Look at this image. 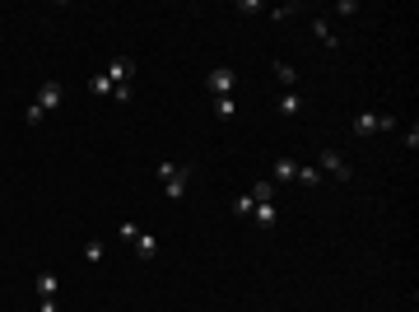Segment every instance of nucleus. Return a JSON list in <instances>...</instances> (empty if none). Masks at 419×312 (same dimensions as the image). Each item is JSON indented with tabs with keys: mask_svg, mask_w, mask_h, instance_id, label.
<instances>
[{
	"mask_svg": "<svg viewBox=\"0 0 419 312\" xmlns=\"http://www.w3.org/2000/svg\"><path fill=\"white\" fill-rule=\"evenodd\" d=\"M131 75H135V56H112V65H108V79H112V98L116 103H131Z\"/></svg>",
	"mask_w": 419,
	"mask_h": 312,
	"instance_id": "f257e3e1",
	"label": "nucleus"
},
{
	"mask_svg": "<svg viewBox=\"0 0 419 312\" xmlns=\"http://www.w3.org/2000/svg\"><path fill=\"white\" fill-rule=\"evenodd\" d=\"M61 98H65V84H57V79H47V84L38 89V103H28V121L38 126V121L47 117V112H57V107H61Z\"/></svg>",
	"mask_w": 419,
	"mask_h": 312,
	"instance_id": "f03ea898",
	"label": "nucleus"
},
{
	"mask_svg": "<svg viewBox=\"0 0 419 312\" xmlns=\"http://www.w3.org/2000/svg\"><path fill=\"white\" fill-rule=\"evenodd\" d=\"M159 177H163V196L177 200V196L187 191V182H191V163H159Z\"/></svg>",
	"mask_w": 419,
	"mask_h": 312,
	"instance_id": "7ed1b4c3",
	"label": "nucleus"
},
{
	"mask_svg": "<svg viewBox=\"0 0 419 312\" xmlns=\"http://www.w3.org/2000/svg\"><path fill=\"white\" fill-rule=\"evenodd\" d=\"M391 126H396L391 112H359L349 131H354V136H378V131H391Z\"/></svg>",
	"mask_w": 419,
	"mask_h": 312,
	"instance_id": "20e7f679",
	"label": "nucleus"
},
{
	"mask_svg": "<svg viewBox=\"0 0 419 312\" xmlns=\"http://www.w3.org/2000/svg\"><path fill=\"white\" fill-rule=\"evenodd\" d=\"M317 173H322V177H340V182H349V177H354V168H349V163H345L336 149H322V158H317Z\"/></svg>",
	"mask_w": 419,
	"mask_h": 312,
	"instance_id": "39448f33",
	"label": "nucleus"
},
{
	"mask_svg": "<svg viewBox=\"0 0 419 312\" xmlns=\"http://www.w3.org/2000/svg\"><path fill=\"white\" fill-rule=\"evenodd\" d=\"M233 89H238L233 65H214V70H210V94L214 98H233Z\"/></svg>",
	"mask_w": 419,
	"mask_h": 312,
	"instance_id": "423d86ee",
	"label": "nucleus"
},
{
	"mask_svg": "<svg viewBox=\"0 0 419 312\" xmlns=\"http://www.w3.org/2000/svg\"><path fill=\"white\" fill-rule=\"evenodd\" d=\"M131 247H135V256H140V261H154V256H159V238L140 229V238H135Z\"/></svg>",
	"mask_w": 419,
	"mask_h": 312,
	"instance_id": "0eeeda50",
	"label": "nucleus"
},
{
	"mask_svg": "<svg viewBox=\"0 0 419 312\" xmlns=\"http://www.w3.org/2000/svg\"><path fill=\"white\" fill-rule=\"evenodd\" d=\"M247 196L256 200V205H275V182H270V177H261V182H256Z\"/></svg>",
	"mask_w": 419,
	"mask_h": 312,
	"instance_id": "6e6552de",
	"label": "nucleus"
},
{
	"mask_svg": "<svg viewBox=\"0 0 419 312\" xmlns=\"http://www.w3.org/2000/svg\"><path fill=\"white\" fill-rule=\"evenodd\" d=\"M294 177H298V163L294 158H275V177L270 182H294Z\"/></svg>",
	"mask_w": 419,
	"mask_h": 312,
	"instance_id": "1a4fd4ad",
	"label": "nucleus"
},
{
	"mask_svg": "<svg viewBox=\"0 0 419 312\" xmlns=\"http://www.w3.org/2000/svg\"><path fill=\"white\" fill-rule=\"evenodd\" d=\"M252 219H256L261 229H275V224H280V210H275V205H256V210H252Z\"/></svg>",
	"mask_w": 419,
	"mask_h": 312,
	"instance_id": "9d476101",
	"label": "nucleus"
},
{
	"mask_svg": "<svg viewBox=\"0 0 419 312\" xmlns=\"http://www.w3.org/2000/svg\"><path fill=\"white\" fill-rule=\"evenodd\" d=\"M280 112H285V117H298V112H303V98H298L294 89H289V94L280 98Z\"/></svg>",
	"mask_w": 419,
	"mask_h": 312,
	"instance_id": "9b49d317",
	"label": "nucleus"
},
{
	"mask_svg": "<svg viewBox=\"0 0 419 312\" xmlns=\"http://www.w3.org/2000/svg\"><path fill=\"white\" fill-rule=\"evenodd\" d=\"M214 117L233 121V117H238V103H233V98H214Z\"/></svg>",
	"mask_w": 419,
	"mask_h": 312,
	"instance_id": "f8f14e48",
	"label": "nucleus"
},
{
	"mask_svg": "<svg viewBox=\"0 0 419 312\" xmlns=\"http://www.w3.org/2000/svg\"><path fill=\"white\" fill-rule=\"evenodd\" d=\"M103 252H108V242H103V238H89V242H84V261H103Z\"/></svg>",
	"mask_w": 419,
	"mask_h": 312,
	"instance_id": "ddd939ff",
	"label": "nucleus"
},
{
	"mask_svg": "<svg viewBox=\"0 0 419 312\" xmlns=\"http://www.w3.org/2000/svg\"><path fill=\"white\" fill-rule=\"evenodd\" d=\"M38 289H42V298H57V289H61V280L52 271H42L38 275Z\"/></svg>",
	"mask_w": 419,
	"mask_h": 312,
	"instance_id": "4468645a",
	"label": "nucleus"
},
{
	"mask_svg": "<svg viewBox=\"0 0 419 312\" xmlns=\"http://www.w3.org/2000/svg\"><path fill=\"white\" fill-rule=\"evenodd\" d=\"M312 33H317V38H322L326 47H331V52L340 47V42H336V33H331V23H326V19H312Z\"/></svg>",
	"mask_w": 419,
	"mask_h": 312,
	"instance_id": "2eb2a0df",
	"label": "nucleus"
},
{
	"mask_svg": "<svg viewBox=\"0 0 419 312\" xmlns=\"http://www.w3.org/2000/svg\"><path fill=\"white\" fill-rule=\"evenodd\" d=\"M89 94H94V98H108V94H112V79H108V75H94V79H89Z\"/></svg>",
	"mask_w": 419,
	"mask_h": 312,
	"instance_id": "dca6fc26",
	"label": "nucleus"
},
{
	"mask_svg": "<svg viewBox=\"0 0 419 312\" xmlns=\"http://www.w3.org/2000/svg\"><path fill=\"white\" fill-rule=\"evenodd\" d=\"M116 238H121V242H135V238H140V224L121 219V224H116Z\"/></svg>",
	"mask_w": 419,
	"mask_h": 312,
	"instance_id": "f3484780",
	"label": "nucleus"
},
{
	"mask_svg": "<svg viewBox=\"0 0 419 312\" xmlns=\"http://www.w3.org/2000/svg\"><path fill=\"white\" fill-rule=\"evenodd\" d=\"M294 182H303V187H317V182H322V173H317V168H298V177H294Z\"/></svg>",
	"mask_w": 419,
	"mask_h": 312,
	"instance_id": "a211bd4d",
	"label": "nucleus"
},
{
	"mask_svg": "<svg viewBox=\"0 0 419 312\" xmlns=\"http://www.w3.org/2000/svg\"><path fill=\"white\" fill-rule=\"evenodd\" d=\"M252 210H256V200H252V196H238V200H233V215H252Z\"/></svg>",
	"mask_w": 419,
	"mask_h": 312,
	"instance_id": "6ab92c4d",
	"label": "nucleus"
},
{
	"mask_svg": "<svg viewBox=\"0 0 419 312\" xmlns=\"http://www.w3.org/2000/svg\"><path fill=\"white\" fill-rule=\"evenodd\" d=\"M275 75L285 79V84H298V75H294V65H285V61H280V65H275Z\"/></svg>",
	"mask_w": 419,
	"mask_h": 312,
	"instance_id": "aec40b11",
	"label": "nucleus"
}]
</instances>
